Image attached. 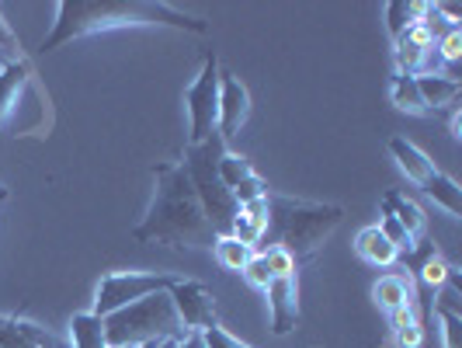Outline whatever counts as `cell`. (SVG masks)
<instances>
[{"label": "cell", "instance_id": "cell-17", "mask_svg": "<svg viewBox=\"0 0 462 348\" xmlns=\"http://www.w3.org/2000/svg\"><path fill=\"white\" fill-rule=\"evenodd\" d=\"M372 296H375L379 306L396 310V306H407V303L414 300V286H411V278L403 276H383L372 286Z\"/></svg>", "mask_w": 462, "mask_h": 348}, {"label": "cell", "instance_id": "cell-14", "mask_svg": "<svg viewBox=\"0 0 462 348\" xmlns=\"http://www.w3.org/2000/svg\"><path fill=\"white\" fill-rule=\"evenodd\" d=\"M28 77H32V67H28L24 56H18L14 63H7V67L0 70V122L14 108V101H18L22 88L28 84Z\"/></svg>", "mask_w": 462, "mask_h": 348}, {"label": "cell", "instance_id": "cell-27", "mask_svg": "<svg viewBox=\"0 0 462 348\" xmlns=\"http://www.w3.org/2000/svg\"><path fill=\"white\" fill-rule=\"evenodd\" d=\"M441 317V331H445V348H459V331H462V317L459 310H448V306H439Z\"/></svg>", "mask_w": 462, "mask_h": 348}, {"label": "cell", "instance_id": "cell-15", "mask_svg": "<svg viewBox=\"0 0 462 348\" xmlns=\"http://www.w3.org/2000/svg\"><path fill=\"white\" fill-rule=\"evenodd\" d=\"M383 212H390L411 237H417V233L424 230V212H420V206L411 202L407 195H400V192H386L383 195Z\"/></svg>", "mask_w": 462, "mask_h": 348}, {"label": "cell", "instance_id": "cell-18", "mask_svg": "<svg viewBox=\"0 0 462 348\" xmlns=\"http://www.w3.org/2000/svg\"><path fill=\"white\" fill-rule=\"evenodd\" d=\"M424 195H431L439 206H445L452 216H462V188L448 178V174H441V171H435L428 182H424Z\"/></svg>", "mask_w": 462, "mask_h": 348}, {"label": "cell", "instance_id": "cell-11", "mask_svg": "<svg viewBox=\"0 0 462 348\" xmlns=\"http://www.w3.org/2000/svg\"><path fill=\"white\" fill-rule=\"evenodd\" d=\"M435 46V39L428 35L424 24H411L400 39H393V56H396V73H407V77H420V63H424V52Z\"/></svg>", "mask_w": 462, "mask_h": 348}, {"label": "cell", "instance_id": "cell-16", "mask_svg": "<svg viewBox=\"0 0 462 348\" xmlns=\"http://www.w3.org/2000/svg\"><path fill=\"white\" fill-rule=\"evenodd\" d=\"M355 251L365 261H372V265H393L396 258H400V251L379 233V227H365V230L358 233L355 237Z\"/></svg>", "mask_w": 462, "mask_h": 348}, {"label": "cell", "instance_id": "cell-19", "mask_svg": "<svg viewBox=\"0 0 462 348\" xmlns=\"http://www.w3.org/2000/svg\"><path fill=\"white\" fill-rule=\"evenodd\" d=\"M69 334H73V348H108V342H105V324L94 314H73Z\"/></svg>", "mask_w": 462, "mask_h": 348}, {"label": "cell", "instance_id": "cell-25", "mask_svg": "<svg viewBox=\"0 0 462 348\" xmlns=\"http://www.w3.org/2000/svg\"><path fill=\"white\" fill-rule=\"evenodd\" d=\"M261 258H264V265H268V272L275 278H289L296 276V258L289 255L285 248H268V251H261Z\"/></svg>", "mask_w": 462, "mask_h": 348}, {"label": "cell", "instance_id": "cell-35", "mask_svg": "<svg viewBox=\"0 0 462 348\" xmlns=\"http://www.w3.org/2000/svg\"><path fill=\"white\" fill-rule=\"evenodd\" d=\"M4 199H7V188L0 185V202H4Z\"/></svg>", "mask_w": 462, "mask_h": 348}, {"label": "cell", "instance_id": "cell-31", "mask_svg": "<svg viewBox=\"0 0 462 348\" xmlns=\"http://www.w3.org/2000/svg\"><path fill=\"white\" fill-rule=\"evenodd\" d=\"M0 49H11L18 56V35L11 32V24L4 22V14H0Z\"/></svg>", "mask_w": 462, "mask_h": 348}, {"label": "cell", "instance_id": "cell-8", "mask_svg": "<svg viewBox=\"0 0 462 348\" xmlns=\"http://www.w3.org/2000/svg\"><path fill=\"white\" fill-rule=\"evenodd\" d=\"M174 300V310L181 317L185 331H206V327H216V300L202 282H188V278H178L167 293Z\"/></svg>", "mask_w": 462, "mask_h": 348}, {"label": "cell", "instance_id": "cell-7", "mask_svg": "<svg viewBox=\"0 0 462 348\" xmlns=\"http://www.w3.org/2000/svg\"><path fill=\"white\" fill-rule=\"evenodd\" d=\"M219 60L216 52H206V63L199 70L195 84L185 91L188 101V116H191V136L188 143H206L216 133V122H219Z\"/></svg>", "mask_w": 462, "mask_h": 348}, {"label": "cell", "instance_id": "cell-2", "mask_svg": "<svg viewBox=\"0 0 462 348\" xmlns=\"http://www.w3.org/2000/svg\"><path fill=\"white\" fill-rule=\"evenodd\" d=\"M136 24H167V28H185L195 35L208 32L202 18H191L185 11L171 7V4H157V0H63L56 7L52 32L39 42V52L46 56L73 39L116 32V28H136Z\"/></svg>", "mask_w": 462, "mask_h": 348}, {"label": "cell", "instance_id": "cell-21", "mask_svg": "<svg viewBox=\"0 0 462 348\" xmlns=\"http://www.w3.org/2000/svg\"><path fill=\"white\" fill-rule=\"evenodd\" d=\"M420 14H424V4H417V0H393V4H386V28H390V35L400 39L411 24H420Z\"/></svg>", "mask_w": 462, "mask_h": 348}, {"label": "cell", "instance_id": "cell-23", "mask_svg": "<svg viewBox=\"0 0 462 348\" xmlns=\"http://www.w3.org/2000/svg\"><path fill=\"white\" fill-rule=\"evenodd\" d=\"M212 251H216V261H219L223 268H230V272H244V265L254 258V251H251L247 244H240V240H233V237H219Z\"/></svg>", "mask_w": 462, "mask_h": 348}, {"label": "cell", "instance_id": "cell-34", "mask_svg": "<svg viewBox=\"0 0 462 348\" xmlns=\"http://www.w3.org/2000/svg\"><path fill=\"white\" fill-rule=\"evenodd\" d=\"M7 63H14V60H4V56H0V70L7 67Z\"/></svg>", "mask_w": 462, "mask_h": 348}, {"label": "cell", "instance_id": "cell-3", "mask_svg": "<svg viewBox=\"0 0 462 348\" xmlns=\"http://www.w3.org/2000/svg\"><path fill=\"white\" fill-rule=\"evenodd\" d=\"M345 209L327 206V202H302L289 195H272L268 192V227L254 248V255L268 248H285L296 258V265H310L324 240L341 227Z\"/></svg>", "mask_w": 462, "mask_h": 348}, {"label": "cell", "instance_id": "cell-12", "mask_svg": "<svg viewBox=\"0 0 462 348\" xmlns=\"http://www.w3.org/2000/svg\"><path fill=\"white\" fill-rule=\"evenodd\" d=\"M390 154L396 157V164H400V171L414 182L417 188L424 185L439 167H435V161H428V154H420L411 139H403V136H393L390 139Z\"/></svg>", "mask_w": 462, "mask_h": 348}, {"label": "cell", "instance_id": "cell-1", "mask_svg": "<svg viewBox=\"0 0 462 348\" xmlns=\"http://www.w3.org/2000/svg\"><path fill=\"white\" fill-rule=\"evenodd\" d=\"M157 192L146 209L143 223L133 237L139 244H167V248H191V251H212L219 233L206 220V209L199 202V192L188 178V167L181 161L153 164Z\"/></svg>", "mask_w": 462, "mask_h": 348}, {"label": "cell", "instance_id": "cell-30", "mask_svg": "<svg viewBox=\"0 0 462 348\" xmlns=\"http://www.w3.org/2000/svg\"><path fill=\"white\" fill-rule=\"evenodd\" d=\"M390 324H393L396 334H400V331H407V327H417L414 303H407V306H396V310H390Z\"/></svg>", "mask_w": 462, "mask_h": 348}, {"label": "cell", "instance_id": "cell-26", "mask_svg": "<svg viewBox=\"0 0 462 348\" xmlns=\"http://www.w3.org/2000/svg\"><path fill=\"white\" fill-rule=\"evenodd\" d=\"M417 276H420V282H424L428 289H441V286L452 278V268H448V265L435 255V258H428V261L417 268Z\"/></svg>", "mask_w": 462, "mask_h": 348}, {"label": "cell", "instance_id": "cell-10", "mask_svg": "<svg viewBox=\"0 0 462 348\" xmlns=\"http://www.w3.org/2000/svg\"><path fill=\"white\" fill-rule=\"evenodd\" d=\"M264 296H268V310H272V331L289 334L292 327L300 324V286H296V276L272 278Z\"/></svg>", "mask_w": 462, "mask_h": 348}, {"label": "cell", "instance_id": "cell-20", "mask_svg": "<svg viewBox=\"0 0 462 348\" xmlns=\"http://www.w3.org/2000/svg\"><path fill=\"white\" fill-rule=\"evenodd\" d=\"M390 94H393V105L400 108V112H407V116H431V112L424 108V101H420V91H417L414 77H407V73H396Z\"/></svg>", "mask_w": 462, "mask_h": 348}, {"label": "cell", "instance_id": "cell-32", "mask_svg": "<svg viewBox=\"0 0 462 348\" xmlns=\"http://www.w3.org/2000/svg\"><path fill=\"white\" fill-rule=\"evenodd\" d=\"M167 348H206L202 342V331H188L185 338H178V342H171Z\"/></svg>", "mask_w": 462, "mask_h": 348}, {"label": "cell", "instance_id": "cell-28", "mask_svg": "<svg viewBox=\"0 0 462 348\" xmlns=\"http://www.w3.org/2000/svg\"><path fill=\"white\" fill-rule=\"evenodd\" d=\"M244 276H247V282L254 286V289H268V282H272V272H268V265H264V258L254 255L247 265H244Z\"/></svg>", "mask_w": 462, "mask_h": 348}, {"label": "cell", "instance_id": "cell-33", "mask_svg": "<svg viewBox=\"0 0 462 348\" xmlns=\"http://www.w3.org/2000/svg\"><path fill=\"white\" fill-rule=\"evenodd\" d=\"M396 338H400V345H403V348H417V345H420V324L407 327V331H400Z\"/></svg>", "mask_w": 462, "mask_h": 348}, {"label": "cell", "instance_id": "cell-13", "mask_svg": "<svg viewBox=\"0 0 462 348\" xmlns=\"http://www.w3.org/2000/svg\"><path fill=\"white\" fill-rule=\"evenodd\" d=\"M417 80V91H420V101H424V108L428 112H439V108H448V105H456V98H459L462 84L459 80H452V77H414Z\"/></svg>", "mask_w": 462, "mask_h": 348}, {"label": "cell", "instance_id": "cell-4", "mask_svg": "<svg viewBox=\"0 0 462 348\" xmlns=\"http://www.w3.org/2000/svg\"><path fill=\"white\" fill-rule=\"evenodd\" d=\"M105 324V342L108 348H136L146 342H178L185 338L188 331L174 310V300L167 293H153L143 300L122 306L116 314L101 317Z\"/></svg>", "mask_w": 462, "mask_h": 348}, {"label": "cell", "instance_id": "cell-9", "mask_svg": "<svg viewBox=\"0 0 462 348\" xmlns=\"http://www.w3.org/2000/svg\"><path fill=\"white\" fill-rule=\"evenodd\" d=\"M251 116V94L240 84L236 73H219V122H216V133L230 143L240 126Z\"/></svg>", "mask_w": 462, "mask_h": 348}, {"label": "cell", "instance_id": "cell-6", "mask_svg": "<svg viewBox=\"0 0 462 348\" xmlns=\"http://www.w3.org/2000/svg\"><path fill=\"white\" fill-rule=\"evenodd\" d=\"M178 282V276L167 272H108L97 286V300H94V317H108L129 303L153 296V293H171V286Z\"/></svg>", "mask_w": 462, "mask_h": 348}, {"label": "cell", "instance_id": "cell-22", "mask_svg": "<svg viewBox=\"0 0 462 348\" xmlns=\"http://www.w3.org/2000/svg\"><path fill=\"white\" fill-rule=\"evenodd\" d=\"M219 178H223V185L230 188V192H236V188H244L247 182H254L257 171L251 167V161L247 157H240V154H223L219 157Z\"/></svg>", "mask_w": 462, "mask_h": 348}, {"label": "cell", "instance_id": "cell-24", "mask_svg": "<svg viewBox=\"0 0 462 348\" xmlns=\"http://www.w3.org/2000/svg\"><path fill=\"white\" fill-rule=\"evenodd\" d=\"M379 233H383V237H386V240L393 244V248L400 251V255H411V251L417 248L414 237H411V233L403 230V227L396 223V220L390 216V212H383V220H379Z\"/></svg>", "mask_w": 462, "mask_h": 348}, {"label": "cell", "instance_id": "cell-29", "mask_svg": "<svg viewBox=\"0 0 462 348\" xmlns=\"http://www.w3.org/2000/svg\"><path fill=\"white\" fill-rule=\"evenodd\" d=\"M202 342H206V348H251V345H244V342H236L230 331H223L219 324L206 327V331H202Z\"/></svg>", "mask_w": 462, "mask_h": 348}, {"label": "cell", "instance_id": "cell-5", "mask_svg": "<svg viewBox=\"0 0 462 348\" xmlns=\"http://www.w3.org/2000/svg\"><path fill=\"white\" fill-rule=\"evenodd\" d=\"M226 154V139L212 133L206 143H188L181 164L188 167V178L199 192V202L206 209V220L219 237H230L233 220L240 216V202L233 199V192L219 178V157Z\"/></svg>", "mask_w": 462, "mask_h": 348}]
</instances>
